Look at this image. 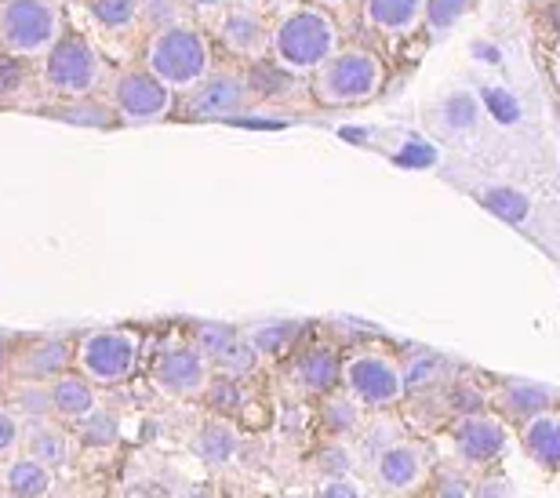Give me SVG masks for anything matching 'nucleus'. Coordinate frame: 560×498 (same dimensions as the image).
Masks as SVG:
<instances>
[{"label":"nucleus","instance_id":"nucleus-33","mask_svg":"<svg viewBox=\"0 0 560 498\" xmlns=\"http://www.w3.org/2000/svg\"><path fill=\"white\" fill-rule=\"evenodd\" d=\"M317 498H361V491H357V484H353V480H346V477H328V480L320 484Z\"/></svg>","mask_w":560,"mask_h":498},{"label":"nucleus","instance_id":"nucleus-41","mask_svg":"<svg viewBox=\"0 0 560 498\" xmlns=\"http://www.w3.org/2000/svg\"><path fill=\"white\" fill-rule=\"evenodd\" d=\"M313 4H320V8H342L346 0H313Z\"/></svg>","mask_w":560,"mask_h":498},{"label":"nucleus","instance_id":"nucleus-36","mask_svg":"<svg viewBox=\"0 0 560 498\" xmlns=\"http://www.w3.org/2000/svg\"><path fill=\"white\" fill-rule=\"evenodd\" d=\"M189 4V11H194V15H200V19H219L222 11H226L233 0H186Z\"/></svg>","mask_w":560,"mask_h":498},{"label":"nucleus","instance_id":"nucleus-28","mask_svg":"<svg viewBox=\"0 0 560 498\" xmlns=\"http://www.w3.org/2000/svg\"><path fill=\"white\" fill-rule=\"evenodd\" d=\"M84 429H81V437L88 440V444H117V418L114 415H106V412H92V415H84L81 418Z\"/></svg>","mask_w":560,"mask_h":498},{"label":"nucleus","instance_id":"nucleus-32","mask_svg":"<svg viewBox=\"0 0 560 498\" xmlns=\"http://www.w3.org/2000/svg\"><path fill=\"white\" fill-rule=\"evenodd\" d=\"M19 401L30 415H44L51 407V393L44 386H19Z\"/></svg>","mask_w":560,"mask_h":498},{"label":"nucleus","instance_id":"nucleus-31","mask_svg":"<svg viewBox=\"0 0 560 498\" xmlns=\"http://www.w3.org/2000/svg\"><path fill=\"white\" fill-rule=\"evenodd\" d=\"M299 327L295 324H273V327H259V332L252 335L255 349H266V354H277L280 346H288V338L295 335Z\"/></svg>","mask_w":560,"mask_h":498},{"label":"nucleus","instance_id":"nucleus-24","mask_svg":"<svg viewBox=\"0 0 560 498\" xmlns=\"http://www.w3.org/2000/svg\"><path fill=\"white\" fill-rule=\"evenodd\" d=\"M66 360H70V349L62 343H37L22 360V368H26V375L33 379H44V375H59L66 371Z\"/></svg>","mask_w":560,"mask_h":498},{"label":"nucleus","instance_id":"nucleus-19","mask_svg":"<svg viewBox=\"0 0 560 498\" xmlns=\"http://www.w3.org/2000/svg\"><path fill=\"white\" fill-rule=\"evenodd\" d=\"M237 433H233V426L226 422H208L200 426V433L194 440V451L200 459L208 462V466H226V462L237 455Z\"/></svg>","mask_w":560,"mask_h":498},{"label":"nucleus","instance_id":"nucleus-4","mask_svg":"<svg viewBox=\"0 0 560 498\" xmlns=\"http://www.w3.org/2000/svg\"><path fill=\"white\" fill-rule=\"evenodd\" d=\"M66 33L59 0H0V51L8 59H44Z\"/></svg>","mask_w":560,"mask_h":498},{"label":"nucleus","instance_id":"nucleus-17","mask_svg":"<svg viewBox=\"0 0 560 498\" xmlns=\"http://www.w3.org/2000/svg\"><path fill=\"white\" fill-rule=\"evenodd\" d=\"M51 412H59L62 418H73V422H81L84 415H92V412H95L92 379L62 375V379L51 386Z\"/></svg>","mask_w":560,"mask_h":498},{"label":"nucleus","instance_id":"nucleus-23","mask_svg":"<svg viewBox=\"0 0 560 498\" xmlns=\"http://www.w3.org/2000/svg\"><path fill=\"white\" fill-rule=\"evenodd\" d=\"M502 404H506V412L513 415H539L546 412V404H550V390L535 386V382H510L506 393H502Z\"/></svg>","mask_w":560,"mask_h":498},{"label":"nucleus","instance_id":"nucleus-12","mask_svg":"<svg viewBox=\"0 0 560 498\" xmlns=\"http://www.w3.org/2000/svg\"><path fill=\"white\" fill-rule=\"evenodd\" d=\"M156 386L164 393H175V397H189V393H200L208 386V364L200 349H172L156 360L153 368Z\"/></svg>","mask_w":560,"mask_h":498},{"label":"nucleus","instance_id":"nucleus-21","mask_svg":"<svg viewBox=\"0 0 560 498\" xmlns=\"http://www.w3.org/2000/svg\"><path fill=\"white\" fill-rule=\"evenodd\" d=\"M88 11L109 33H128L139 26V0H88Z\"/></svg>","mask_w":560,"mask_h":498},{"label":"nucleus","instance_id":"nucleus-40","mask_svg":"<svg viewBox=\"0 0 560 498\" xmlns=\"http://www.w3.org/2000/svg\"><path fill=\"white\" fill-rule=\"evenodd\" d=\"M183 498H215V495H211L208 488H189V491H186Z\"/></svg>","mask_w":560,"mask_h":498},{"label":"nucleus","instance_id":"nucleus-15","mask_svg":"<svg viewBox=\"0 0 560 498\" xmlns=\"http://www.w3.org/2000/svg\"><path fill=\"white\" fill-rule=\"evenodd\" d=\"M521 444L532 462L546 470H560V412H539L524 418Z\"/></svg>","mask_w":560,"mask_h":498},{"label":"nucleus","instance_id":"nucleus-14","mask_svg":"<svg viewBox=\"0 0 560 498\" xmlns=\"http://www.w3.org/2000/svg\"><path fill=\"white\" fill-rule=\"evenodd\" d=\"M422 477V451L416 444H386L375 455V480L386 491H408Z\"/></svg>","mask_w":560,"mask_h":498},{"label":"nucleus","instance_id":"nucleus-3","mask_svg":"<svg viewBox=\"0 0 560 498\" xmlns=\"http://www.w3.org/2000/svg\"><path fill=\"white\" fill-rule=\"evenodd\" d=\"M386 84V66L375 51L368 48H342L331 55L328 62L313 73V99L328 109H346V106H364L372 102Z\"/></svg>","mask_w":560,"mask_h":498},{"label":"nucleus","instance_id":"nucleus-26","mask_svg":"<svg viewBox=\"0 0 560 498\" xmlns=\"http://www.w3.org/2000/svg\"><path fill=\"white\" fill-rule=\"evenodd\" d=\"M255 360H259V349H255L252 338H241V335H233L230 343L215 354V364L222 371H230V375H248V371L255 368Z\"/></svg>","mask_w":560,"mask_h":498},{"label":"nucleus","instance_id":"nucleus-7","mask_svg":"<svg viewBox=\"0 0 560 498\" xmlns=\"http://www.w3.org/2000/svg\"><path fill=\"white\" fill-rule=\"evenodd\" d=\"M252 106V81L233 66H215L194 92H186V109L194 120H230Z\"/></svg>","mask_w":560,"mask_h":498},{"label":"nucleus","instance_id":"nucleus-1","mask_svg":"<svg viewBox=\"0 0 560 498\" xmlns=\"http://www.w3.org/2000/svg\"><path fill=\"white\" fill-rule=\"evenodd\" d=\"M339 48H342L339 19L331 15V8H320L313 0L284 8L270 22V59L284 73L313 77Z\"/></svg>","mask_w":560,"mask_h":498},{"label":"nucleus","instance_id":"nucleus-27","mask_svg":"<svg viewBox=\"0 0 560 498\" xmlns=\"http://www.w3.org/2000/svg\"><path fill=\"white\" fill-rule=\"evenodd\" d=\"M357 418H361V412H357V404L350 397L324 401V426L331 433H350V429H357Z\"/></svg>","mask_w":560,"mask_h":498},{"label":"nucleus","instance_id":"nucleus-42","mask_svg":"<svg viewBox=\"0 0 560 498\" xmlns=\"http://www.w3.org/2000/svg\"><path fill=\"white\" fill-rule=\"evenodd\" d=\"M553 77H557V84H560V48L553 51Z\"/></svg>","mask_w":560,"mask_h":498},{"label":"nucleus","instance_id":"nucleus-20","mask_svg":"<svg viewBox=\"0 0 560 498\" xmlns=\"http://www.w3.org/2000/svg\"><path fill=\"white\" fill-rule=\"evenodd\" d=\"M26 451H30V459H37L44 462V466H62L66 455H70V444H66V437H62V429H55L51 422H37L26 433Z\"/></svg>","mask_w":560,"mask_h":498},{"label":"nucleus","instance_id":"nucleus-9","mask_svg":"<svg viewBox=\"0 0 560 498\" xmlns=\"http://www.w3.org/2000/svg\"><path fill=\"white\" fill-rule=\"evenodd\" d=\"M215 33L233 59L255 62V59H270V19L262 11H255L248 4H233L215 19Z\"/></svg>","mask_w":560,"mask_h":498},{"label":"nucleus","instance_id":"nucleus-35","mask_svg":"<svg viewBox=\"0 0 560 498\" xmlns=\"http://www.w3.org/2000/svg\"><path fill=\"white\" fill-rule=\"evenodd\" d=\"M474 498H513V488H510V480L488 477V480H480V484H477V495H474Z\"/></svg>","mask_w":560,"mask_h":498},{"label":"nucleus","instance_id":"nucleus-39","mask_svg":"<svg viewBox=\"0 0 560 498\" xmlns=\"http://www.w3.org/2000/svg\"><path fill=\"white\" fill-rule=\"evenodd\" d=\"M436 498H474V495L463 491V484H458V480H444L441 491H436Z\"/></svg>","mask_w":560,"mask_h":498},{"label":"nucleus","instance_id":"nucleus-8","mask_svg":"<svg viewBox=\"0 0 560 498\" xmlns=\"http://www.w3.org/2000/svg\"><path fill=\"white\" fill-rule=\"evenodd\" d=\"M136 357H139V343L128 332H95L81 346V371L92 382L117 386V382H125L131 375Z\"/></svg>","mask_w":560,"mask_h":498},{"label":"nucleus","instance_id":"nucleus-45","mask_svg":"<svg viewBox=\"0 0 560 498\" xmlns=\"http://www.w3.org/2000/svg\"><path fill=\"white\" fill-rule=\"evenodd\" d=\"M11 498H19V495H11Z\"/></svg>","mask_w":560,"mask_h":498},{"label":"nucleus","instance_id":"nucleus-18","mask_svg":"<svg viewBox=\"0 0 560 498\" xmlns=\"http://www.w3.org/2000/svg\"><path fill=\"white\" fill-rule=\"evenodd\" d=\"M4 484L19 498H44L51 491V473L37 459H15L4 473Z\"/></svg>","mask_w":560,"mask_h":498},{"label":"nucleus","instance_id":"nucleus-44","mask_svg":"<svg viewBox=\"0 0 560 498\" xmlns=\"http://www.w3.org/2000/svg\"><path fill=\"white\" fill-rule=\"evenodd\" d=\"M0 357H4V343H0Z\"/></svg>","mask_w":560,"mask_h":498},{"label":"nucleus","instance_id":"nucleus-10","mask_svg":"<svg viewBox=\"0 0 560 498\" xmlns=\"http://www.w3.org/2000/svg\"><path fill=\"white\" fill-rule=\"evenodd\" d=\"M346 382H350L353 397L368 407H389L405 393V371L378 354H364L350 360L346 364Z\"/></svg>","mask_w":560,"mask_h":498},{"label":"nucleus","instance_id":"nucleus-16","mask_svg":"<svg viewBox=\"0 0 560 498\" xmlns=\"http://www.w3.org/2000/svg\"><path fill=\"white\" fill-rule=\"evenodd\" d=\"M295 382L310 393H328L339 382V360H335L331 349H306L295 360Z\"/></svg>","mask_w":560,"mask_h":498},{"label":"nucleus","instance_id":"nucleus-25","mask_svg":"<svg viewBox=\"0 0 560 498\" xmlns=\"http://www.w3.org/2000/svg\"><path fill=\"white\" fill-rule=\"evenodd\" d=\"M474 0H425V19L422 26L430 33H447L469 15Z\"/></svg>","mask_w":560,"mask_h":498},{"label":"nucleus","instance_id":"nucleus-6","mask_svg":"<svg viewBox=\"0 0 560 498\" xmlns=\"http://www.w3.org/2000/svg\"><path fill=\"white\" fill-rule=\"evenodd\" d=\"M109 102H114V113L125 124H156L172 117L175 92L145 62H131L120 66L114 81H109Z\"/></svg>","mask_w":560,"mask_h":498},{"label":"nucleus","instance_id":"nucleus-2","mask_svg":"<svg viewBox=\"0 0 560 498\" xmlns=\"http://www.w3.org/2000/svg\"><path fill=\"white\" fill-rule=\"evenodd\" d=\"M142 62L172 88L175 95H186L215 70V51H211L208 33L194 19L175 22V26L153 30L145 37Z\"/></svg>","mask_w":560,"mask_h":498},{"label":"nucleus","instance_id":"nucleus-13","mask_svg":"<svg viewBox=\"0 0 560 498\" xmlns=\"http://www.w3.org/2000/svg\"><path fill=\"white\" fill-rule=\"evenodd\" d=\"M361 19L383 37H411L422 30L425 0H361Z\"/></svg>","mask_w":560,"mask_h":498},{"label":"nucleus","instance_id":"nucleus-38","mask_svg":"<svg viewBox=\"0 0 560 498\" xmlns=\"http://www.w3.org/2000/svg\"><path fill=\"white\" fill-rule=\"evenodd\" d=\"M477 401H480V393H474V390H455V393H452V404L463 407L466 415L474 412V404H477Z\"/></svg>","mask_w":560,"mask_h":498},{"label":"nucleus","instance_id":"nucleus-43","mask_svg":"<svg viewBox=\"0 0 560 498\" xmlns=\"http://www.w3.org/2000/svg\"><path fill=\"white\" fill-rule=\"evenodd\" d=\"M288 498H310V495H288Z\"/></svg>","mask_w":560,"mask_h":498},{"label":"nucleus","instance_id":"nucleus-11","mask_svg":"<svg viewBox=\"0 0 560 498\" xmlns=\"http://www.w3.org/2000/svg\"><path fill=\"white\" fill-rule=\"evenodd\" d=\"M506 426L499 418H491L485 412H469L455 422L452 429V444L463 455L469 466H485V462H495L502 451H506Z\"/></svg>","mask_w":560,"mask_h":498},{"label":"nucleus","instance_id":"nucleus-34","mask_svg":"<svg viewBox=\"0 0 560 498\" xmlns=\"http://www.w3.org/2000/svg\"><path fill=\"white\" fill-rule=\"evenodd\" d=\"M19 444V422H15V415H8V412H0V455H8L11 448Z\"/></svg>","mask_w":560,"mask_h":498},{"label":"nucleus","instance_id":"nucleus-22","mask_svg":"<svg viewBox=\"0 0 560 498\" xmlns=\"http://www.w3.org/2000/svg\"><path fill=\"white\" fill-rule=\"evenodd\" d=\"M186 19H194L186 0H139V26L145 33L175 26V22H186Z\"/></svg>","mask_w":560,"mask_h":498},{"label":"nucleus","instance_id":"nucleus-29","mask_svg":"<svg viewBox=\"0 0 560 498\" xmlns=\"http://www.w3.org/2000/svg\"><path fill=\"white\" fill-rule=\"evenodd\" d=\"M317 470H320V473H328V477H350V470H353V451H350V448H342V444L320 448Z\"/></svg>","mask_w":560,"mask_h":498},{"label":"nucleus","instance_id":"nucleus-30","mask_svg":"<svg viewBox=\"0 0 560 498\" xmlns=\"http://www.w3.org/2000/svg\"><path fill=\"white\" fill-rule=\"evenodd\" d=\"M230 338H233V332H230V327H222V324H200L197 327V349L205 357H211V360H215V354L230 343Z\"/></svg>","mask_w":560,"mask_h":498},{"label":"nucleus","instance_id":"nucleus-5","mask_svg":"<svg viewBox=\"0 0 560 498\" xmlns=\"http://www.w3.org/2000/svg\"><path fill=\"white\" fill-rule=\"evenodd\" d=\"M40 77L44 88L59 99L84 102L92 99L106 81V62L103 55L84 33H62V40L40 59Z\"/></svg>","mask_w":560,"mask_h":498},{"label":"nucleus","instance_id":"nucleus-37","mask_svg":"<svg viewBox=\"0 0 560 498\" xmlns=\"http://www.w3.org/2000/svg\"><path fill=\"white\" fill-rule=\"evenodd\" d=\"M211 404H215V407H233V404H237V390H233L230 382H219V386L211 390Z\"/></svg>","mask_w":560,"mask_h":498}]
</instances>
